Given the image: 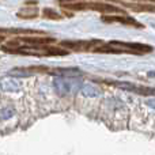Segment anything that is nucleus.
<instances>
[{"label":"nucleus","mask_w":155,"mask_h":155,"mask_svg":"<svg viewBox=\"0 0 155 155\" xmlns=\"http://www.w3.org/2000/svg\"><path fill=\"white\" fill-rule=\"evenodd\" d=\"M67 8H72V10H95L101 11L104 14H124L121 8L116 7V5L107 4V3H99V2H79V3H71V4L65 5Z\"/></svg>","instance_id":"f257e3e1"},{"label":"nucleus","mask_w":155,"mask_h":155,"mask_svg":"<svg viewBox=\"0 0 155 155\" xmlns=\"http://www.w3.org/2000/svg\"><path fill=\"white\" fill-rule=\"evenodd\" d=\"M61 45L75 51H90L91 46L94 48L95 45H101V41H63Z\"/></svg>","instance_id":"f03ea898"},{"label":"nucleus","mask_w":155,"mask_h":155,"mask_svg":"<svg viewBox=\"0 0 155 155\" xmlns=\"http://www.w3.org/2000/svg\"><path fill=\"white\" fill-rule=\"evenodd\" d=\"M110 44L123 46V48H128L131 53H148V52H153V46L143 45V44H128V42H120V41H113Z\"/></svg>","instance_id":"7ed1b4c3"},{"label":"nucleus","mask_w":155,"mask_h":155,"mask_svg":"<svg viewBox=\"0 0 155 155\" xmlns=\"http://www.w3.org/2000/svg\"><path fill=\"white\" fill-rule=\"evenodd\" d=\"M102 21L104 22H120V23L129 25V26L142 27V25L139 22H136L132 18H128V16H102Z\"/></svg>","instance_id":"20e7f679"},{"label":"nucleus","mask_w":155,"mask_h":155,"mask_svg":"<svg viewBox=\"0 0 155 155\" xmlns=\"http://www.w3.org/2000/svg\"><path fill=\"white\" fill-rule=\"evenodd\" d=\"M19 41L22 42H26V44H30V45H45V44H51L53 42V38L51 37H22L19 38Z\"/></svg>","instance_id":"39448f33"},{"label":"nucleus","mask_w":155,"mask_h":155,"mask_svg":"<svg viewBox=\"0 0 155 155\" xmlns=\"http://www.w3.org/2000/svg\"><path fill=\"white\" fill-rule=\"evenodd\" d=\"M127 7H131L134 11H148V12H155V5L153 4H129L124 3Z\"/></svg>","instance_id":"423d86ee"},{"label":"nucleus","mask_w":155,"mask_h":155,"mask_svg":"<svg viewBox=\"0 0 155 155\" xmlns=\"http://www.w3.org/2000/svg\"><path fill=\"white\" fill-rule=\"evenodd\" d=\"M44 16H45V18H51V19H60L61 18V15L57 14L56 11L52 10V8H45V10H44Z\"/></svg>","instance_id":"0eeeda50"},{"label":"nucleus","mask_w":155,"mask_h":155,"mask_svg":"<svg viewBox=\"0 0 155 155\" xmlns=\"http://www.w3.org/2000/svg\"><path fill=\"white\" fill-rule=\"evenodd\" d=\"M37 14H38V10L37 8H27L26 10V14H18V16H21V18H34V16H37Z\"/></svg>","instance_id":"6e6552de"},{"label":"nucleus","mask_w":155,"mask_h":155,"mask_svg":"<svg viewBox=\"0 0 155 155\" xmlns=\"http://www.w3.org/2000/svg\"><path fill=\"white\" fill-rule=\"evenodd\" d=\"M0 41H3V37H0Z\"/></svg>","instance_id":"1a4fd4ad"}]
</instances>
